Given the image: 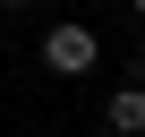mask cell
<instances>
[{"mask_svg":"<svg viewBox=\"0 0 145 137\" xmlns=\"http://www.w3.org/2000/svg\"><path fill=\"white\" fill-rule=\"evenodd\" d=\"M103 128H111V137H145V86H137V77H120V86L103 94Z\"/></svg>","mask_w":145,"mask_h":137,"instance_id":"7a4b0ae2","label":"cell"},{"mask_svg":"<svg viewBox=\"0 0 145 137\" xmlns=\"http://www.w3.org/2000/svg\"><path fill=\"white\" fill-rule=\"evenodd\" d=\"M0 9H26V0H0Z\"/></svg>","mask_w":145,"mask_h":137,"instance_id":"277c9868","label":"cell"},{"mask_svg":"<svg viewBox=\"0 0 145 137\" xmlns=\"http://www.w3.org/2000/svg\"><path fill=\"white\" fill-rule=\"evenodd\" d=\"M128 9H137V26H145V0H128Z\"/></svg>","mask_w":145,"mask_h":137,"instance_id":"3957f363","label":"cell"},{"mask_svg":"<svg viewBox=\"0 0 145 137\" xmlns=\"http://www.w3.org/2000/svg\"><path fill=\"white\" fill-rule=\"evenodd\" d=\"M51 77H86V68H103V34L94 26H77V17H60V26H43V51H34Z\"/></svg>","mask_w":145,"mask_h":137,"instance_id":"6da1fadb","label":"cell"}]
</instances>
